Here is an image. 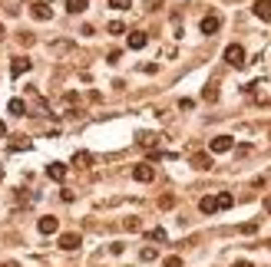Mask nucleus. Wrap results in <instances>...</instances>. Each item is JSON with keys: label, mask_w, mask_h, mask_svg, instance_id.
<instances>
[{"label": "nucleus", "mask_w": 271, "mask_h": 267, "mask_svg": "<svg viewBox=\"0 0 271 267\" xmlns=\"http://www.w3.org/2000/svg\"><path fill=\"white\" fill-rule=\"evenodd\" d=\"M47 175H50L53 181H63V178H66V165H60V162H50V165H47Z\"/></svg>", "instance_id": "9"}, {"label": "nucleus", "mask_w": 271, "mask_h": 267, "mask_svg": "<svg viewBox=\"0 0 271 267\" xmlns=\"http://www.w3.org/2000/svg\"><path fill=\"white\" fill-rule=\"evenodd\" d=\"M112 10H129V0H109Z\"/></svg>", "instance_id": "21"}, {"label": "nucleus", "mask_w": 271, "mask_h": 267, "mask_svg": "<svg viewBox=\"0 0 271 267\" xmlns=\"http://www.w3.org/2000/svg\"><path fill=\"white\" fill-rule=\"evenodd\" d=\"M33 17H37V20H50V17H53V10H50V4L47 0H37V4H33Z\"/></svg>", "instance_id": "6"}, {"label": "nucleus", "mask_w": 271, "mask_h": 267, "mask_svg": "<svg viewBox=\"0 0 271 267\" xmlns=\"http://www.w3.org/2000/svg\"><path fill=\"white\" fill-rule=\"evenodd\" d=\"M146 43H149V37H146V33H129V50H143Z\"/></svg>", "instance_id": "12"}, {"label": "nucleus", "mask_w": 271, "mask_h": 267, "mask_svg": "<svg viewBox=\"0 0 271 267\" xmlns=\"http://www.w3.org/2000/svg\"><path fill=\"white\" fill-rule=\"evenodd\" d=\"M162 267H182V257H166V260H162Z\"/></svg>", "instance_id": "24"}, {"label": "nucleus", "mask_w": 271, "mask_h": 267, "mask_svg": "<svg viewBox=\"0 0 271 267\" xmlns=\"http://www.w3.org/2000/svg\"><path fill=\"white\" fill-rule=\"evenodd\" d=\"M218 27H222V20H218V17H205V20H202V33H205V37L218 33Z\"/></svg>", "instance_id": "11"}, {"label": "nucleus", "mask_w": 271, "mask_h": 267, "mask_svg": "<svg viewBox=\"0 0 271 267\" xmlns=\"http://www.w3.org/2000/svg\"><path fill=\"white\" fill-rule=\"evenodd\" d=\"M143 224H139V218H126V231H139Z\"/></svg>", "instance_id": "23"}, {"label": "nucleus", "mask_w": 271, "mask_h": 267, "mask_svg": "<svg viewBox=\"0 0 271 267\" xmlns=\"http://www.w3.org/2000/svg\"><path fill=\"white\" fill-rule=\"evenodd\" d=\"M109 33H112V37H119V33H126V27H122L119 20H112V24H109Z\"/></svg>", "instance_id": "19"}, {"label": "nucleus", "mask_w": 271, "mask_h": 267, "mask_svg": "<svg viewBox=\"0 0 271 267\" xmlns=\"http://www.w3.org/2000/svg\"><path fill=\"white\" fill-rule=\"evenodd\" d=\"M208 149L215 152V155H225V152L235 149V139H231V135H215V139L208 142Z\"/></svg>", "instance_id": "1"}, {"label": "nucleus", "mask_w": 271, "mask_h": 267, "mask_svg": "<svg viewBox=\"0 0 271 267\" xmlns=\"http://www.w3.org/2000/svg\"><path fill=\"white\" fill-rule=\"evenodd\" d=\"M0 40H4V24H0Z\"/></svg>", "instance_id": "28"}, {"label": "nucleus", "mask_w": 271, "mask_h": 267, "mask_svg": "<svg viewBox=\"0 0 271 267\" xmlns=\"http://www.w3.org/2000/svg\"><path fill=\"white\" fill-rule=\"evenodd\" d=\"M146 237H149V241H166V231H162V228H152Z\"/></svg>", "instance_id": "18"}, {"label": "nucleus", "mask_w": 271, "mask_h": 267, "mask_svg": "<svg viewBox=\"0 0 271 267\" xmlns=\"http://www.w3.org/2000/svg\"><path fill=\"white\" fill-rule=\"evenodd\" d=\"M4 135H7V126H4V122H0V139H4Z\"/></svg>", "instance_id": "26"}, {"label": "nucleus", "mask_w": 271, "mask_h": 267, "mask_svg": "<svg viewBox=\"0 0 271 267\" xmlns=\"http://www.w3.org/2000/svg\"><path fill=\"white\" fill-rule=\"evenodd\" d=\"M66 10L70 14H83L86 10V0H66Z\"/></svg>", "instance_id": "16"}, {"label": "nucleus", "mask_w": 271, "mask_h": 267, "mask_svg": "<svg viewBox=\"0 0 271 267\" xmlns=\"http://www.w3.org/2000/svg\"><path fill=\"white\" fill-rule=\"evenodd\" d=\"M225 63L235 66V70H238V66H245V50H241L238 43H231V47L225 50Z\"/></svg>", "instance_id": "2"}, {"label": "nucleus", "mask_w": 271, "mask_h": 267, "mask_svg": "<svg viewBox=\"0 0 271 267\" xmlns=\"http://www.w3.org/2000/svg\"><path fill=\"white\" fill-rule=\"evenodd\" d=\"M89 162H93L89 152H76V155H73V165H76V168H89Z\"/></svg>", "instance_id": "13"}, {"label": "nucleus", "mask_w": 271, "mask_h": 267, "mask_svg": "<svg viewBox=\"0 0 271 267\" xmlns=\"http://www.w3.org/2000/svg\"><path fill=\"white\" fill-rule=\"evenodd\" d=\"M37 228H40V234H56V228H60V221L56 218H40V224H37Z\"/></svg>", "instance_id": "8"}, {"label": "nucleus", "mask_w": 271, "mask_h": 267, "mask_svg": "<svg viewBox=\"0 0 271 267\" xmlns=\"http://www.w3.org/2000/svg\"><path fill=\"white\" fill-rule=\"evenodd\" d=\"M255 17H261V20H271V0H255Z\"/></svg>", "instance_id": "10"}, {"label": "nucleus", "mask_w": 271, "mask_h": 267, "mask_svg": "<svg viewBox=\"0 0 271 267\" xmlns=\"http://www.w3.org/2000/svg\"><path fill=\"white\" fill-rule=\"evenodd\" d=\"M132 178H136V181H152V178H156V168L143 162V165H136V168H132Z\"/></svg>", "instance_id": "3"}, {"label": "nucleus", "mask_w": 271, "mask_h": 267, "mask_svg": "<svg viewBox=\"0 0 271 267\" xmlns=\"http://www.w3.org/2000/svg\"><path fill=\"white\" fill-rule=\"evenodd\" d=\"M202 96H205L208 102H215V99H218V89H215V86H205V93H202Z\"/></svg>", "instance_id": "20"}, {"label": "nucleus", "mask_w": 271, "mask_h": 267, "mask_svg": "<svg viewBox=\"0 0 271 267\" xmlns=\"http://www.w3.org/2000/svg\"><path fill=\"white\" fill-rule=\"evenodd\" d=\"M10 149H17V152H20V149H30V142L20 135V142H10Z\"/></svg>", "instance_id": "22"}, {"label": "nucleus", "mask_w": 271, "mask_h": 267, "mask_svg": "<svg viewBox=\"0 0 271 267\" xmlns=\"http://www.w3.org/2000/svg\"><path fill=\"white\" fill-rule=\"evenodd\" d=\"M264 211H271V195H268V198H264Z\"/></svg>", "instance_id": "25"}, {"label": "nucleus", "mask_w": 271, "mask_h": 267, "mask_svg": "<svg viewBox=\"0 0 271 267\" xmlns=\"http://www.w3.org/2000/svg\"><path fill=\"white\" fill-rule=\"evenodd\" d=\"M192 165L205 172V168H212V158H208V155H192Z\"/></svg>", "instance_id": "15"}, {"label": "nucleus", "mask_w": 271, "mask_h": 267, "mask_svg": "<svg viewBox=\"0 0 271 267\" xmlns=\"http://www.w3.org/2000/svg\"><path fill=\"white\" fill-rule=\"evenodd\" d=\"M30 60H27V56H17L14 63H10V76H24V73H30Z\"/></svg>", "instance_id": "4"}, {"label": "nucleus", "mask_w": 271, "mask_h": 267, "mask_svg": "<svg viewBox=\"0 0 271 267\" xmlns=\"http://www.w3.org/2000/svg\"><path fill=\"white\" fill-rule=\"evenodd\" d=\"M7 109L14 112V116H27V102H24V99H10Z\"/></svg>", "instance_id": "14"}, {"label": "nucleus", "mask_w": 271, "mask_h": 267, "mask_svg": "<svg viewBox=\"0 0 271 267\" xmlns=\"http://www.w3.org/2000/svg\"><path fill=\"white\" fill-rule=\"evenodd\" d=\"M235 267H251V264H248V260H238V264H235Z\"/></svg>", "instance_id": "27"}, {"label": "nucleus", "mask_w": 271, "mask_h": 267, "mask_svg": "<svg viewBox=\"0 0 271 267\" xmlns=\"http://www.w3.org/2000/svg\"><path fill=\"white\" fill-rule=\"evenodd\" d=\"M80 244H83V237L76 234V231H70V234H63V237H60V247H63V251H76Z\"/></svg>", "instance_id": "5"}, {"label": "nucleus", "mask_w": 271, "mask_h": 267, "mask_svg": "<svg viewBox=\"0 0 271 267\" xmlns=\"http://www.w3.org/2000/svg\"><path fill=\"white\" fill-rule=\"evenodd\" d=\"M215 201H218V208H231V204H235V198H231L228 191H222V195H215Z\"/></svg>", "instance_id": "17"}, {"label": "nucleus", "mask_w": 271, "mask_h": 267, "mask_svg": "<svg viewBox=\"0 0 271 267\" xmlns=\"http://www.w3.org/2000/svg\"><path fill=\"white\" fill-rule=\"evenodd\" d=\"M199 211H202V214H215V211H218L215 195H205V198H202V201H199Z\"/></svg>", "instance_id": "7"}]
</instances>
